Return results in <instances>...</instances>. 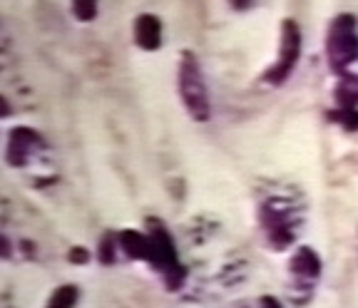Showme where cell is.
Here are the masks:
<instances>
[{
	"mask_svg": "<svg viewBox=\"0 0 358 308\" xmlns=\"http://www.w3.org/2000/svg\"><path fill=\"white\" fill-rule=\"evenodd\" d=\"M326 52H329V65L336 75L348 73V68L358 60V30L356 17L351 13H343L331 23Z\"/></svg>",
	"mask_w": 358,
	"mask_h": 308,
	"instance_id": "1",
	"label": "cell"
},
{
	"mask_svg": "<svg viewBox=\"0 0 358 308\" xmlns=\"http://www.w3.org/2000/svg\"><path fill=\"white\" fill-rule=\"evenodd\" d=\"M179 95H182V102L189 110L192 119L196 122H207L212 107H209V92H207V82L201 78V68L196 57L192 52H185L182 55V62H179Z\"/></svg>",
	"mask_w": 358,
	"mask_h": 308,
	"instance_id": "2",
	"label": "cell"
},
{
	"mask_svg": "<svg viewBox=\"0 0 358 308\" xmlns=\"http://www.w3.org/2000/svg\"><path fill=\"white\" fill-rule=\"evenodd\" d=\"M147 236H150V263L162 274L169 288H179L185 284V269L177 261V249H174L172 236L155 219L150 221V234Z\"/></svg>",
	"mask_w": 358,
	"mask_h": 308,
	"instance_id": "3",
	"label": "cell"
},
{
	"mask_svg": "<svg viewBox=\"0 0 358 308\" xmlns=\"http://www.w3.org/2000/svg\"><path fill=\"white\" fill-rule=\"evenodd\" d=\"M299 57H301V30L294 20H284L281 25V50L279 60L274 62V68L266 70V80L271 85H281L296 68Z\"/></svg>",
	"mask_w": 358,
	"mask_h": 308,
	"instance_id": "4",
	"label": "cell"
},
{
	"mask_svg": "<svg viewBox=\"0 0 358 308\" xmlns=\"http://www.w3.org/2000/svg\"><path fill=\"white\" fill-rule=\"evenodd\" d=\"M40 145V137L35 135L33 129L28 127H17L10 132V140H8V149H6V159L13 167H20V164L28 162L30 152Z\"/></svg>",
	"mask_w": 358,
	"mask_h": 308,
	"instance_id": "5",
	"label": "cell"
},
{
	"mask_svg": "<svg viewBox=\"0 0 358 308\" xmlns=\"http://www.w3.org/2000/svg\"><path fill=\"white\" fill-rule=\"evenodd\" d=\"M134 43L142 47V50H157L162 45V23L157 20V15L145 13L134 20Z\"/></svg>",
	"mask_w": 358,
	"mask_h": 308,
	"instance_id": "6",
	"label": "cell"
},
{
	"mask_svg": "<svg viewBox=\"0 0 358 308\" xmlns=\"http://www.w3.org/2000/svg\"><path fill=\"white\" fill-rule=\"evenodd\" d=\"M117 241H120V249L122 254H127L129 258H140V261H150V236L147 234H140V231H122L117 234Z\"/></svg>",
	"mask_w": 358,
	"mask_h": 308,
	"instance_id": "7",
	"label": "cell"
},
{
	"mask_svg": "<svg viewBox=\"0 0 358 308\" xmlns=\"http://www.w3.org/2000/svg\"><path fill=\"white\" fill-rule=\"evenodd\" d=\"M291 271H294L299 279L313 281V279H319V274H321V261L311 249H299V251L294 254V258H291Z\"/></svg>",
	"mask_w": 358,
	"mask_h": 308,
	"instance_id": "8",
	"label": "cell"
},
{
	"mask_svg": "<svg viewBox=\"0 0 358 308\" xmlns=\"http://www.w3.org/2000/svg\"><path fill=\"white\" fill-rule=\"evenodd\" d=\"M336 102L341 110H356L358 107V75L343 73L336 85Z\"/></svg>",
	"mask_w": 358,
	"mask_h": 308,
	"instance_id": "9",
	"label": "cell"
},
{
	"mask_svg": "<svg viewBox=\"0 0 358 308\" xmlns=\"http://www.w3.org/2000/svg\"><path fill=\"white\" fill-rule=\"evenodd\" d=\"M264 224H266V231H268V239H271V244L279 249L289 247L291 244V231L289 226L284 224V219L279 217V214H274L271 209H264Z\"/></svg>",
	"mask_w": 358,
	"mask_h": 308,
	"instance_id": "10",
	"label": "cell"
},
{
	"mask_svg": "<svg viewBox=\"0 0 358 308\" xmlns=\"http://www.w3.org/2000/svg\"><path fill=\"white\" fill-rule=\"evenodd\" d=\"M78 296L80 291L75 286H60L50 296V301H48V308H73L78 303Z\"/></svg>",
	"mask_w": 358,
	"mask_h": 308,
	"instance_id": "11",
	"label": "cell"
},
{
	"mask_svg": "<svg viewBox=\"0 0 358 308\" xmlns=\"http://www.w3.org/2000/svg\"><path fill=\"white\" fill-rule=\"evenodd\" d=\"M73 13L78 20L90 23L97 15V0H73Z\"/></svg>",
	"mask_w": 358,
	"mask_h": 308,
	"instance_id": "12",
	"label": "cell"
},
{
	"mask_svg": "<svg viewBox=\"0 0 358 308\" xmlns=\"http://www.w3.org/2000/svg\"><path fill=\"white\" fill-rule=\"evenodd\" d=\"M97 251H100V261L112 263V261H115V254L120 251V241L115 239L112 234H107L105 239L100 241V249H97Z\"/></svg>",
	"mask_w": 358,
	"mask_h": 308,
	"instance_id": "13",
	"label": "cell"
},
{
	"mask_svg": "<svg viewBox=\"0 0 358 308\" xmlns=\"http://www.w3.org/2000/svg\"><path fill=\"white\" fill-rule=\"evenodd\" d=\"M336 119L343 124V127L348 129V132H353V129H358V110H341L338 107V112H336Z\"/></svg>",
	"mask_w": 358,
	"mask_h": 308,
	"instance_id": "14",
	"label": "cell"
},
{
	"mask_svg": "<svg viewBox=\"0 0 358 308\" xmlns=\"http://www.w3.org/2000/svg\"><path fill=\"white\" fill-rule=\"evenodd\" d=\"M87 251H85V249H73V256H70V261H75V263H85V261H87Z\"/></svg>",
	"mask_w": 358,
	"mask_h": 308,
	"instance_id": "15",
	"label": "cell"
},
{
	"mask_svg": "<svg viewBox=\"0 0 358 308\" xmlns=\"http://www.w3.org/2000/svg\"><path fill=\"white\" fill-rule=\"evenodd\" d=\"M262 308H281V303L276 301V298H271V296H264L262 298Z\"/></svg>",
	"mask_w": 358,
	"mask_h": 308,
	"instance_id": "16",
	"label": "cell"
},
{
	"mask_svg": "<svg viewBox=\"0 0 358 308\" xmlns=\"http://www.w3.org/2000/svg\"><path fill=\"white\" fill-rule=\"evenodd\" d=\"M252 3H254V0H231V6H234L236 10H244V8H249Z\"/></svg>",
	"mask_w": 358,
	"mask_h": 308,
	"instance_id": "17",
	"label": "cell"
}]
</instances>
